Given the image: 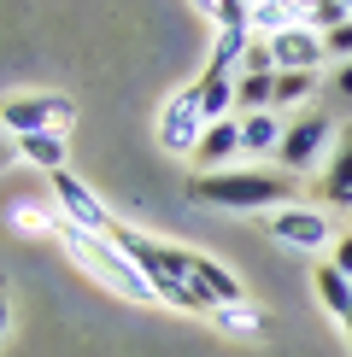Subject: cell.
<instances>
[{
  "label": "cell",
  "instance_id": "44dd1931",
  "mask_svg": "<svg viewBox=\"0 0 352 357\" xmlns=\"http://www.w3.org/2000/svg\"><path fill=\"white\" fill-rule=\"evenodd\" d=\"M212 317L223 322L229 334H258V328H264V317H258L253 305H223V310H212Z\"/></svg>",
  "mask_w": 352,
  "mask_h": 357
},
{
  "label": "cell",
  "instance_id": "8992f818",
  "mask_svg": "<svg viewBox=\"0 0 352 357\" xmlns=\"http://www.w3.org/2000/svg\"><path fill=\"white\" fill-rule=\"evenodd\" d=\"M200 135H205V112H200L194 82H188L182 94H170L165 112H159V146H165V153H188V158H194Z\"/></svg>",
  "mask_w": 352,
  "mask_h": 357
},
{
  "label": "cell",
  "instance_id": "603a6c76",
  "mask_svg": "<svg viewBox=\"0 0 352 357\" xmlns=\"http://www.w3.org/2000/svg\"><path fill=\"white\" fill-rule=\"evenodd\" d=\"M329 264H335V270H346V275H352V229H346L341 241L329 246Z\"/></svg>",
  "mask_w": 352,
  "mask_h": 357
},
{
  "label": "cell",
  "instance_id": "ffe728a7",
  "mask_svg": "<svg viewBox=\"0 0 352 357\" xmlns=\"http://www.w3.org/2000/svg\"><path fill=\"white\" fill-rule=\"evenodd\" d=\"M341 24H352L346 0H311V6H305V29H317V36H329V29H341Z\"/></svg>",
  "mask_w": 352,
  "mask_h": 357
},
{
  "label": "cell",
  "instance_id": "8fae6325",
  "mask_svg": "<svg viewBox=\"0 0 352 357\" xmlns=\"http://www.w3.org/2000/svg\"><path fill=\"white\" fill-rule=\"evenodd\" d=\"M270 53H276V70H317L323 59H329V53H323V36H317V29H305V24L270 36Z\"/></svg>",
  "mask_w": 352,
  "mask_h": 357
},
{
  "label": "cell",
  "instance_id": "6da1fadb",
  "mask_svg": "<svg viewBox=\"0 0 352 357\" xmlns=\"http://www.w3.org/2000/svg\"><path fill=\"white\" fill-rule=\"evenodd\" d=\"M188 199L217 205V211H282V205H293V182L288 170H217V176H194Z\"/></svg>",
  "mask_w": 352,
  "mask_h": 357
},
{
  "label": "cell",
  "instance_id": "9a60e30c",
  "mask_svg": "<svg viewBox=\"0 0 352 357\" xmlns=\"http://www.w3.org/2000/svg\"><path fill=\"white\" fill-rule=\"evenodd\" d=\"M18 158H29L36 170L59 176V170H65V129H36V135H18Z\"/></svg>",
  "mask_w": 352,
  "mask_h": 357
},
{
  "label": "cell",
  "instance_id": "2e32d148",
  "mask_svg": "<svg viewBox=\"0 0 352 357\" xmlns=\"http://www.w3.org/2000/svg\"><path fill=\"white\" fill-rule=\"evenodd\" d=\"M282 135H288V123H282L276 112L241 117V146H247V153H276V146H282Z\"/></svg>",
  "mask_w": 352,
  "mask_h": 357
},
{
  "label": "cell",
  "instance_id": "7402d4cb",
  "mask_svg": "<svg viewBox=\"0 0 352 357\" xmlns=\"http://www.w3.org/2000/svg\"><path fill=\"white\" fill-rule=\"evenodd\" d=\"M323 53H329V59H341V65H352V24L329 29V36H323Z\"/></svg>",
  "mask_w": 352,
  "mask_h": 357
},
{
  "label": "cell",
  "instance_id": "3957f363",
  "mask_svg": "<svg viewBox=\"0 0 352 357\" xmlns=\"http://www.w3.org/2000/svg\"><path fill=\"white\" fill-rule=\"evenodd\" d=\"M335 135H341V129L329 123V112H300V117L288 123L282 146H276V165H282L288 176H311V170L323 165V153H329Z\"/></svg>",
  "mask_w": 352,
  "mask_h": 357
},
{
  "label": "cell",
  "instance_id": "d6986e66",
  "mask_svg": "<svg viewBox=\"0 0 352 357\" xmlns=\"http://www.w3.org/2000/svg\"><path fill=\"white\" fill-rule=\"evenodd\" d=\"M317 94V70H276V106H305Z\"/></svg>",
  "mask_w": 352,
  "mask_h": 357
},
{
  "label": "cell",
  "instance_id": "7a4b0ae2",
  "mask_svg": "<svg viewBox=\"0 0 352 357\" xmlns=\"http://www.w3.org/2000/svg\"><path fill=\"white\" fill-rule=\"evenodd\" d=\"M53 234H59V246H65L88 275H100L106 287H117L124 299H135V305H159L153 281H147L135 264L112 246V234H88V229H77V222H65V217H53Z\"/></svg>",
  "mask_w": 352,
  "mask_h": 357
},
{
  "label": "cell",
  "instance_id": "52a82bcc",
  "mask_svg": "<svg viewBox=\"0 0 352 357\" xmlns=\"http://www.w3.org/2000/svg\"><path fill=\"white\" fill-rule=\"evenodd\" d=\"M47 182H53V199H59V217H65V222H77V229H88V234H112V229H117L112 211H106V205H100L71 170L47 176Z\"/></svg>",
  "mask_w": 352,
  "mask_h": 357
},
{
  "label": "cell",
  "instance_id": "ba28073f",
  "mask_svg": "<svg viewBox=\"0 0 352 357\" xmlns=\"http://www.w3.org/2000/svg\"><path fill=\"white\" fill-rule=\"evenodd\" d=\"M317 193L329 211H352V123H341V135L329 146V165L317 176Z\"/></svg>",
  "mask_w": 352,
  "mask_h": 357
},
{
  "label": "cell",
  "instance_id": "4fadbf2b",
  "mask_svg": "<svg viewBox=\"0 0 352 357\" xmlns=\"http://www.w3.org/2000/svg\"><path fill=\"white\" fill-rule=\"evenodd\" d=\"M235 112L241 117L276 112V70H241V77H235Z\"/></svg>",
  "mask_w": 352,
  "mask_h": 357
},
{
  "label": "cell",
  "instance_id": "30bf717a",
  "mask_svg": "<svg viewBox=\"0 0 352 357\" xmlns=\"http://www.w3.org/2000/svg\"><path fill=\"white\" fill-rule=\"evenodd\" d=\"M182 264H188V275H194V287H200L217 310H223V305H247V287H241V281H235V270H223L217 258H205V252L188 246Z\"/></svg>",
  "mask_w": 352,
  "mask_h": 357
},
{
  "label": "cell",
  "instance_id": "d4e9b609",
  "mask_svg": "<svg viewBox=\"0 0 352 357\" xmlns=\"http://www.w3.org/2000/svg\"><path fill=\"white\" fill-rule=\"evenodd\" d=\"M12 158H18V135H6V129H0V170H6Z\"/></svg>",
  "mask_w": 352,
  "mask_h": 357
},
{
  "label": "cell",
  "instance_id": "484cf974",
  "mask_svg": "<svg viewBox=\"0 0 352 357\" xmlns=\"http://www.w3.org/2000/svg\"><path fill=\"white\" fill-rule=\"evenodd\" d=\"M6 328H12V299H6V287H0V340H6Z\"/></svg>",
  "mask_w": 352,
  "mask_h": 357
},
{
  "label": "cell",
  "instance_id": "277c9868",
  "mask_svg": "<svg viewBox=\"0 0 352 357\" xmlns=\"http://www.w3.org/2000/svg\"><path fill=\"white\" fill-rule=\"evenodd\" d=\"M71 123H77V100H71V94H18V100H0V129H6V135L71 129Z\"/></svg>",
  "mask_w": 352,
  "mask_h": 357
},
{
  "label": "cell",
  "instance_id": "5bb4252c",
  "mask_svg": "<svg viewBox=\"0 0 352 357\" xmlns=\"http://www.w3.org/2000/svg\"><path fill=\"white\" fill-rule=\"evenodd\" d=\"M194 94H200L205 123H223V117H235V77H223V70H200Z\"/></svg>",
  "mask_w": 352,
  "mask_h": 357
},
{
  "label": "cell",
  "instance_id": "83f0119b",
  "mask_svg": "<svg viewBox=\"0 0 352 357\" xmlns=\"http://www.w3.org/2000/svg\"><path fill=\"white\" fill-rule=\"evenodd\" d=\"M247 6H270V0H247Z\"/></svg>",
  "mask_w": 352,
  "mask_h": 357
},
{
  "label": "cell",
  "instance_id": "4316f807",
  "mask_svg": "<svg viewBox=\"0 0 352 357\" xmlns=\"http://www.w3.org/2000/svg\"><path fill=\"white\" fill-rule=\"evenodd\" d=\"M341 328H346V346H352V317H346V322H341Z\"/></svg>",
  "mask_w": 352,
  "mask_h": 357
},
{
  "label": "cell",
  "instance_id": "5b68a950",
  "mask_svg": "<svg viewBox=\"0 0 352 357\" xmlns=\"http://www.w3.org/2000/svg\"><path fill=\"white\" fill-rule=\"evenodd\" d=\"M270 234L293 252H323V246L341 241L329 211H317V205H282V211H270Z\"/></svg>",
  "mask_w": 352,
  "mask_h": 357
},
{
  "label": "cell",
  "instance_id": "ac0fdd59",
  "mask_svg": "<svg viewBox=\"0 0 352 357\" xmlns=\"http://www.w3.org/2000/svg\"><path fill=\"white\" fill-rule=\"evenodd\" d=\"M200 18H212L217 29H253V6L247 0H194Z\"/></svg>",
  "mask_w": 352,
  "mask_h": 357
},
{
  "label": "cell",
  "instance_id": "cb8c5ba5",
  "mask_svg": "<svg viewBox=\"0 0 352 357\" xmlns=\"http://www.w3.org/2000/svg\"><path fill=\"white\" fill-rule=\"evenodd\" d=\"M329 94H335V100H352V65H341V70L329 77Z\"/></svg>",
  "mask_w": 352,
  "mask_h": 357
},
{
  "label": "cell",
  "instance_id": "f1b7e54d",
  "mask_svg": "<svg viewBox=\"0 0 352 357\" xmlns=\"http://www.w3.org/2000/svg\"><path fill=\"white\" fill-rule=\"evenodd\" d=\"M346 6H352V0H346Z\"/></svg>",
  "mask_w": 352,
  "mask_h": 357
},
{
  "label": "cell",
  "instance_id": "9c48e42d",
  "mask_svg": "<svg viewBox=\"0 0 352 357\" xmlns=\"http://www.w3.org/2000/svg\"><path fill=\"white\" fill-rule=\"evenodd\" d=\"M235 153L241 146V117H223V123H205V135L194 146V176H217V170H235Z\"/></svg>",
  "mask_w": 352,
  "mask_h": 357
},
{
  "label": "cell",
  "instance_id": "7c38bea8",
  "mask_svg": "<svg viewBox=\"0 0 352 357\" xmlns=\"http://www.w3.org/2000/svg\"><path fill=\"white\" fill-rule=\"evenodd\" d=\"M311 293H317V305L329 310V317H352V275L346 270H335V264H317L311 270Z\"/></svg>",
  "mask_w": 352,
  "mask_h": 357
},
{
  "label": "cell",
  "instance_id": "e0dca14e",
  "mask_svg": "<svg viewBox=\"0 0 352 357\" xmlns=\"http://www.w3.org/2000/svg\"><path fill=\"white\" fill-rule=\"evenodd\" d=\"M247 47H253V29H217L205 70H223V77H235V70H241V59H247Z\"/></svg>",
  "mask_w": 352,
  "mask_h": 357
}]
</instances>
